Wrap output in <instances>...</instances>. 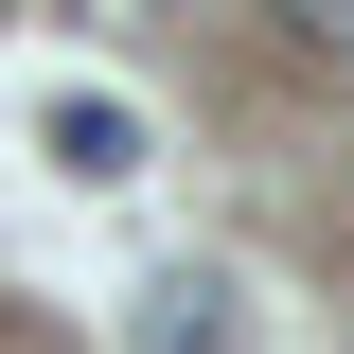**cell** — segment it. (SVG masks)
I'll list each match as a JSON object with an SVG mask.
<instances>
[{"label":"cell","instance_id":"1","mask_svg":"<svg viewBox=\"0 0 354 354\" xmlns=\"http://www.w3.org/2000/svg\"><path fill=\"white\" fill-rule=\"evenodd\" d=\"M124 354H230V283H213V266H160L142 319H124Z\"/></svg>","mask_w":354,"mask_h":354},{"label":"cell","instance_id":"3","mask_svg":"<svg viewBox=\"0 0 354 354\" xmlns=\"http://www.w3.org/2000/svg\"><path fill=\"white\" fill-rule=\"evenodd\" d=\"M283 36H301V53H354V0H283Z\"/></svg>","mask_w":354,"mask_h":354},{"label":"cell","instance_id":"2","mask_svg":"<svg viewBox=\"0 0 354 354\" xmlns=\"http://www.w3.org/2000/svg\"><path fill=\"white\" fill-rule=\"evenodd\" d=\"M53 160H71V177H142V106H124V88H53Z\"/></svg>","mask_w":354,"mask_h":354}]
</instances>
